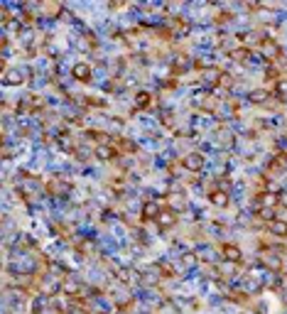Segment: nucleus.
I'll list each match as a JSON object with an SVG mask.
<instances>
[{"instance_id":"3","label":"nucleus","mask_w":287,"mask_h":314,"mask_svg":"<svg viewBox=\"0 0 287 314\" xmlns=\"http://www.w3.org/2000/svg\"><path fill=\"white\" fill-rule=\"evenodd\" d=\"M27 76H30V71H20V69H5V71H2V81H5V84H10V86L22 84Z\"/></svg>"},{"instance_id":"12","label":"nucleus","mask_w":287,"mask_h":314,"mask_svg":"<svg viewBox=\"0 0 287 314\" xmlns=\"http://www.w3.org/2000/svg\"><path fill=\"white\" fill-rule=\"evenodd\" d=\"M160 206H157V201H145V206H143V219L145 221H155L157 216H160Z\"/></svg>"},{"instance_id":"26","label":"nucleus","mask_w":287,"mask_h":314,"mask_svg":"<svg viewBox=\"0 0 287 314\" xmlns=\"http://www.w3.org/2000/svg\"><path fill=\"white\" fill-rule=\"evenodd\" d=\"M231 300L238 302V305H246V302H248V295H246V292H231Z\"/></svg>"},{"instance_id":"14","label":"nucleus","mask_w":287,"mask_h":314,"mask_svg":"<svg viewBox=\"0 0 287 314\" xmlns=\"http://www.w3.org/2000/svg\"><path fill=\"white\" fill-rule=\"evenodd\" d=\"M72 74H74L76 81H88V79H91V69H88V64H76V66L72 69Z\"/></svg>"},{"instance_id":"7","label":"nucleus","mask_w":287,"mask_h":314,"mask_svg":"<svg viewBox=\"0 0 287 314\" xmlns=\"http://www.w3.org/2000/svg\"><path fill=\"white\" fill-rule=\"evenodd\" d=\"M260 49H263V54H265V59H270V62H275V59L280 57V47H278V42H270V40H263V42H260Z\"/></svg>"},{"instance_id":"8","label":"nucleus","mask_w":287,"mask_h":314,"mask_svg":"<svg viewBox=\"0 0 287 314\" xmlns=\"http://www.w3.org/2000/svg\"><path fill=\"white\" fill-rule=\"evenodd\" d=\"M268 228H270L273 238H287V221H283V219L270 221V224H268Z\"/></svg>"},{"instance_id":"5","label":"nucleus","mask_w":287,"mask_h":314,"mask_svg":"<svg viewBox=\"0 0 287 314\" xmlns=\"http://www.w3.org/2000/svg\"><path fill=\"white\" fill-rule=\"evenodd\" d=\"M155 224H157L160 228H172V226L177 224V211H174V209H162L160 216L155 219Z\"/></svg>"},{"instance_id":"23","label":"nucleus","mask_w":287,"mask_h":314,"mask_svg":"<svg viewBox=\"0 0 287 314\" xmlns=\"http://www.w3.org/2000/svg\"><path fill=\"white\" fill-rule=\"evenodd\" d=\"M216 86H218V89H231V86H233V79H231L228 74H221L218 81H216Z\"/></svg>"},{"instance_id":"21","label":"nucleus","mask_w":287,"mask_h":314,"mask_svg":"<svg viewBox=\"0 0 287 314\" xmlns=\"http://www.w3.org/2000/svg\"><path fill=\"white\" fill-rule=\"evenodd\" d=\"M184 206H187V201H184L182 194H172V196H169V209L179 211V209H184Z\"/></svg>"},{"instance_id":"2","label":"nucleus","mask_w":287,"mask_h":314,"mask_svg":"<svg viewBox=\"0 0 287 314\" xmlns=\"http://www.w3.org/2000/svg\"><path fill=\"white\" fill-rule=\"evenodd\" d=\"M260 265H265L268 270H275V272H278V270L283 268V258H280L275 251H263L260 253Z\"/></svg>"},{"instance_id":"25","label":"nucleus","mask_w":287,"mask_h":314,"mask_svg":"<svg viewBox=\"0 0 287 314\" xmlns=\"http://www.w3.org/2000/svg\"><path fill=\"white\" fill-rule=\"evenodd\" d=\"M275 91H278V96H287V79H278Z\"/></svg>"},{"instance_id":"18","label":"nucleus","mask_w":287,"mask_h":314,"mask_svg":"<svg viewBox=\"0 0 287 314\" xmlns=\"http://www.w3.org/2000/svg\"><path fill=\"white\" fill-rule=\"evenodd\" d=\"M253 103H265L268 98H270V91H265V89H255V91H250V96H248Z\"/></svg>"},{"instance_id":"1","label":"nucleus","mask_w":287,"mask_h":314,"mask_svg":"<svg viewBox=\"0 0 287 314\" xmlns=\"http://www.w3.org/2000/svg\"><path fill=\"white\" fill-rule=\"evenodd\" d=\"M182 167L189 170V172H194V175L202 172V170H204V155H202V152H189V155L182 160Z\"/></svg>"},{"instance_id":"17","label":"nucleus","mask_w":287,"mask_h":314,"mask_svg":"<svg viewBox=\"0 0 287 314\" xmlns=\"http://www.w3.org/2000/svg\"><path fill=\"white\" fill-rule=\"evenodd\" d=\"M150 106H152V93L140 91V93L135 96V108H150Z\"/></svg>"},{"instance_id":"6","label":"nucleus","mask_w":287,"mask_h":314,"mask_svg":"<svg viewBox=\"0 0 287 314\" xmlns=\"http://www.w3.org/2000/svg\"><path fill=\"white\" fill-rule=\"evenodd\" d=\"M221 255H223V260H231V263H241V258H243L241 248L233 246V243H223L221 246Z\"/></svg>"},{"instance_id":"22","label":"nucleus","mask_w":287,"mask_h":314,"mask_svg":"<svg viewBox=\"0 0 287 314\" xmlns=\"http://www.w3.org/2000/svg\"><path fill=\"white\" fill-rule=\"evenodd\" d=\"M76 251L79 253H93L96 251V246H93V241L86 238V241H79V243H76Z\"/></svg>"},{"instance_id":"24","label":"nucleus","mask_w":287,"mask_h":314,"mask_svg":"<svg viewBox=\"0 0 287 314\" xmlns=\"http://www.w3.org/2000/svg\"><path fill=\"white\" fill-rule=\"evenodd\" d=\"M258 216L270 224V221H275V209H258Z\"/></svg>"},{"instance_id":"15","label":"nucleus","mask_w":287,"mask_h":314,"mask_svg":"<svg viewBox=\"0 0 287 314\" xmlns=\"http://www.w3.org/2000/svg\"><path fill=\"white\" fill-rule=\"evenodd\" d=\"M250 57H253V54H250V49H248V47H238V49H231V59H233V62H248V59H250Z\"/></svg>"},{"instance_id":"10","label":"nucleus","mask_w":287,"mask_h":314,"mask_svg":"<svg viewBox=\"0 0 287 314\" xmlns=\"http://www.w3.org/2000/svg\"><path fill=\"white\" fill-rule=\"evenodd\" d=\"M93 155H96L98 160H113V157H118V152H116L113 145H96Z\"/></svg>"},{"instance_id":"13","label":"nucleus","mask_w":287,"mask_h":314,"mask_svg":"<svg viewBox=\"0 0 287 314\" xmlns=\"http://www.w3.org/2000/svg\"><path fill=\"white\" fill-rule=\"evenodd\" d=\"M236 272H238V263H231V260H226V263H221L218 265V275L221 277H236Z\"/></svg>"},{"instance_id":"20","label":"nucleus","mask_w":287,"mask_h":314,"mask_svg":"<svg viewBox=\"0 0 287 314\" xmlns=\"http://www.w3.org/2000/svg\"><path fill=\"white\" fill-rule=\"evenodd\" d=\"M273 170H287V152H278L275 157H273V165H270Z\"/></svg>"},{"instance_id":"11","label":"nucleus","mask_w":287,"mask_h":314,"mask_svg":"<svg viewBox=\"0 0 287 314\" xmlns=\"http://www.w3.org/2000/svg\"><path fill=\"white\" fill-rule=\"evenodd\" d=\"M113 147H116V152H135L138 150V145L125 137H113Z\"/></svg>"},{"instance_id":"9","label":"nucleus","mask_w":287,"mask_h":314,"mask_svg":"<svg viewBox=\"0 0 287 314\" xmlns=\"http://www.w3.org/2000/svg\"><path fill=\"white\" fill-rule=\"evenodd\" d=\"M209 199H211V204H214V206H218V209L228 206V194H226V189H218V184H216V189H211Z\"/></svg>"},{"instance_id":"19","label":"nucleus","mask_w":287,"mask_h":314,"mask_svg":"<svg viewBox=\"0 0 287 314\" xmlns=\"http://www.w3.org/2000/svg\"><path fill=\"white\" fill-rule=\"evenodd\" d=\"M42 12L49 15V17H57V15L62 12V5H59V2H44V5H42Z\"/></svg>"},{"instance_id":"16","label":"nucleus","mask_w":287,"mask_h":314,"mask_svg":"<svg viewBox=\"0 0 287 314\" xmlns=\"http://www.w3.org/2000/svg\"><path fill=\"white\" fill-rule=\"evenodd\" d=\"M172 32H174V35H187V32H189V22H187L184 17H174V20H172Z\"/></svg>"},{"instance_id":"4","label":"nucleus","mask_w":287,"mask_h":314,"mask_svg":"<svg viewBox=\"0 0 287 314\" xmlns=\"http://www.w3.org/2000/svg\"><path fill=\"white\" fill-rule=\"evenodd\" d=\"M255 204H258V209H275L280 204V196L278 194H270V191H260L255 196Z\"/></svg>"}]
</instances>
